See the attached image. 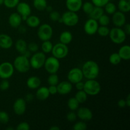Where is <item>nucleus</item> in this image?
<instances>
[{"label": "nucleus", "mask_w": 130, "mask_h": 130, "mask_svg": "<svg viewBox=\"0 0 130 130\" xmlns=\"http://www.w3.org/2000/svg\"><path fill=\"white\" fill-rule=\"evenodd\" d=\"M83 76L88 79H95L100 72V68L96 62L88 60L85 62L81 69Z\"/></svg>", "instance_id": "f257e3e1"}, {"label": "nucleus", "mask_w": 130, "mask_h": 130, "mask_svg": "<svg viewBox=\"0 0 130 130\" xmlns=\"http://www.w3.org/2000/svg\"><path fill=\"white\" fill-rule=\"evenodd\" d=\"M13 66L15 69L21 73H24L29 71L30 67L29 59L22 55L16 57Z\"/></svg>", "instance_id": "f03ea898"}, {"label": "nucleus", "mask_w": 130, "mask_h": 130, "mask_svg": "<svg viewBox=\"0 0 130 130\" xmlns=\"http://www.w3.org/2000/svg\"><path fill=\"white\" fill-rule=\"evenodd\" d=\"M83 90L88 95L95 96L100 92L101 86L95 79H88L84 84Z\"/></svg>", "instance_id": "7ed1b4c3"}, {"label": "nucleus", "mask_w": 130, "mask_h": 130, "mask_svg": "<svg viewBox=\"0 0 130 130\" xmlns=\"http://www.w3.org/2000/svg\"><path fill=\"white\" fill-rule=\"evenodd\" d=\"M109 35L112 41L115 44H121L124 43L126 38V34L124 30L118 27L110 30Z\"/></svg>", "instance_id": "20e7f679"}, {"label": "nucleus", "mask_w": 130, "mask_h": 130, "mask_svg": "<svg viewBox=\"0 0 130 130\" xmlns=\"http://www.w3.org/2000/svg\"><path fill=\"white\" fill-rule=\"evenodd\" d=\"M46 56L43 52H36L30 58V67L34 69H39L44 66L46 60Z\"/></svg>", "instance_id": "39448f33"}, {"label": "nucleus", "mask_w": 130, "mask_h": 130, "mask_svg": "<svg viewBox=\"0 0 130 130\" xmlns=\"http://www.w3.org/2000/svg\"><path fill=\"white\" fill-rule=\"evenodd\" d=\"M63 24L67 26L72 27L77 25L79 22V17L76 12L71 11H67L63 13L61 17Z\"/></svg>", "instance_id": "423d86ee"}, {"label": "nucleus", "mask_w": 130, "mask_h": 130, "mask_svg": "<svg viewBox=\"0 0 130 130\" xmlns=\"http://www.w3.org/2000/svg\"><path fill=\"white\" fill-rule=\"evenodd\" d=\"M51 52L53 57L58 59H62L68 55L69 48L67 44H63L62 43H57L53 46Z\"/></svg>", "instance_id": "0eeeda50"}, {"label": "nucleus", "mask_w": 130, "mask_h": 130, "mask_svg": "<svg viewBox=\"0 0 130 130\" xmlns=\"http://www.w3.org/2000/svg\"><path fill=\"white\" fill-rule=\"evenodd\" d=\"M44 66L48 73H57L60 68L59 60L53 56L48 57V58H46Z\"/></svg>", "instance_id": "6e6552de"}, {"label": "nucleus", "mask_w": 130, "mask_h": 130, "mask_svg": "<svg viewBox=\"0 0 130 130\" xmlns=\"http://www.w3.org/2000/svg\"><path fill=\"white\" fill-rule=\"evenodd\" d=\"M53 29L47 24L40 25L38 30V36L41 41L50 40L53 36Z\"/></svg>", "instance_id": "1a4fd4ad"}, {"label": "nucleus", "mask_w": 130, "mask_h": 130, "mask_svg": "<svg viewBox=\"0 0 130 130\" xmlns=\"http://www.w3.org/2000/svg\"><path fill=\"white\" fill-rule=\"evenodd\" d=\"M14 67L10 62H5L0 64V78L7 79L13 76Z\"/></svg>", "instance_id": "9d476101"}, {"label": "nucleus", "mask_w": 130, "mask_h": 130, "mask_svg": "<svg viewBox=\"0 0 130 130\" xmlns=\"http://www.w3.org/2000/svg\"><path fill=\"white\" fill-rule=\"evenodd\" d=\"M83 74L80 69L75 67L70 70L67 74V79L70 83L76 84L79 81H82L83 79Z\"/></svg>", "instance_id": "9b49d317"}, {"label": "nucleus", "mask_w": 130, "mask_h": 130, "mask_svg": "<svg viewBox=\"0 0 130 130\" xmlns=\"http://www.w3.org/2000/svg\"><path fill=\"white\" fill-rule=\"evenodd\" d=\"M16 7L17 13L22 17V20L25 21L27 17H29L31 13L30 6H29V4L25 2H19Z\"/></svg>", "instance_id": "f8f14e48"}, {"label": "nucleus", "mask_w": 130, "mask_h": 130, "mask_svg": "<svg viewBox=\"0 0 130 130\" xmlns=\"http://www.w3.org/2000/svg\"><path fill=\"white\" fill-rule=\"evenodd\" d=\"M99 27V23L97 20L90 19L85 22L84 25V30L88 35H93L97 32Z\"/></svg>", "instance_id": "ddd939ff"}, {"label": "nucleus", "mask_w": 130, "mask_h": 130, "mask_svg": "<svg viewBox=\"0 0 130 130\" xmlns=\"http://www.w3.org/2000/svg\"><path fill=\"white\" fill-rule=\"evenodd\" d=\"M13 108L14 112L17 115H22L26 110V102L22 98L17 99L14 102Z\"/></svg>", "instance_id": "4468645a"}, {"label": "nucleus", "mask_w": 130, "mask_h": 130, "mask_svg": "<svg viewBox=\"0 0 130 130\" xmlns=\"http://www.w3.org/2000/svg\"><path fill=\"white\" fill-rule=\"evenodd\" d=\"M77 117L84 121H88L93 118V113L87 107H80L77 109Z\"/></svg>", "instance_id": "2eb2a0df"}, {"label": "nucleus", "mask_w": 130, "mask_h": 130, "mask_svg": "<svg viewBox=\"0 0 130 130\" xmlns=\"http://www.w3.org/2000/svg\"><path fill=\"white\" fill-rule=\"evenodd\" d=\"M57 93L60 95H65L69 94L72 90V85L69 81H62L57 85Z\"/></svg>", "instance_id": "dca6fc26"}, {"label": "nucleus", "mask_w": 130, "mask_h": 130, "mask_svg": "<svg viewBox=\"0 0 130 130\" xmlns=\"http://www.w3.org/2000/svg\"><path fill=\"white\" fill-rule=\"evenodd\" d=\"M112 22L118 27L123 26L126 23V16L121 11H116L112 14Z\"/></svg>", "instance_id": "f3484780"}, {"label": "nucleus", "mask_w": 130, "mask_h": 130, "mask_svg": "<svg viewBox=\"0 0 130 130\" xmlns=\"http://www.w3.org/2000/svg\"><path fill=\"white\" fill-rule=\"evenodd\" d=\"M83 0H66V7L69 11L77 12L81 9Z\"/></svg>", "instance_id": "a211bd4d"}, {"label": "nucleus", "mask_w": 130, "mask_h": 130, "mask_svg": "<svg viewBox=\"0 0 130 130\" xmlns=\"http://www.w3.org/2000/svg\"><path fill=\"white\" fill-rule=\"evenodd\" d=\"M13 45V40L10 36L5 34H0V47L3 49H9Z\"/></svg>", "instance_id": "6ab92c4d"}, {"label": "nucleus", "mask_w": 130, "mask_h": 130, "mask_svg": "<svg viewBox=\"0 0 130 130\" xmlns=\"http://www.w3.org/2000/svg\"><path fill=\"white\" fill-rule=\"evenodd\" d=\"M22 19L20 14L18 13H13L8 18V22L12 27H19L21 24Z\"/></svg>", "instance_id": "aec40b11"}, {"label": "nucleus", "mask_w": 130, "mask_h": 130, "mask_svg": "<svg viewBox=\"0 0 130 130\" xmlns=\"http://www.w3.org/2000/svg\"><path fill=\"white\" fill-rule=\"evenodd\" d=\"M36 96L38 100L41 101L46 100L50 96V93L48 91V88L46 86L38 88L36 93Z\"/></svg>", "instance_id": "412c9836"}, {"label": "nucleus", "mask_w": 130, "mask_h": 130, "mask_svg": "<svg viewBox=\"0 0 130 130\" xmlns=\"http://www.w3.org/2000/svg\"><path fill=\"white\" fill-rule=\"evenodd\" d=\"M26 83L29 88L35 90V89H38L40 86L41 81L39 77L37 76H31L27 79Z\"/></svg>", "instance_id": "4be33fe9"}, {"label": "nucleus", "mask_w": 130, "mask_h": 130, "mask_svg": "<svg viewBox=\"0 0 130 130\" xmlns=\"http://www.w3.org/2000/svg\"><path fill=\"white\" fill-rule=\"evenodd\" d=\"M118 54L121 60H129L130 59V46L129 45H124L119 50Z\"/></svg>", "instance_id": "5701e85b"}, {"label": "nucleus", "mask_w": 130, "mask_h": 130, "mask_svg": "<svg viewBox=\"0 0 130 130\" xmlns=\"http://www.w3.org/2000/svg\"><path fill=\"white\" fill-rule=\"evenodd\" d=\"M26 24L30 27H37L40 25V19L36 15H29L25 20Z\"/></svg>", "instance_id": "b1692460"}, {"label": "nucleus", "mask_w": 130, "mask_h": 130, "mask_svg": "<svg viewBox=\"0 0 130 130\" xmlns=\"http://www.w3.org/2000/svg\"><path fill=\"white\" fill-rule=\"evenodd\" d=\"M104 13V10L102 8V7L100 6H94L92 11L89 14L90 19H94V20H98L99 18Z\"/></svg>", "instance_id": "393cba45"}, {"label": "nucleus", "mask_w": 130, "mask_h": 130, "mask_svg": "<svg viewBox=\"0 0 130 130\" xmlns=\"http://www.w3.org/2000/svg\"><path fill=\"white\" fill-rule=\"evenodd\" d=\"M15 48L18 52L22 55L27 50V44L24 39H20L17 41L15 43Z\"/></svg>", "instance_id": "a878e982"}, {"label": "nucleus", "mask_w": 130, "mask_h": 130, "mask_svg": "<svg viewBox=\"0 0 130 130\" xmlns=\"http://www.w3.org/2000/svg\"><path fill=\"white\" fill-rule=\"evenodd\" d=\"M72 34L69 31H63L62 32L60 36V43L65 44H68L72 41Z\"/></svg>", "instance_id": "bb28decb"}, {"label": "nucleus", "mask_w": 130, "mask_h": 130, "mask_svg": "<svg viewBox=\"0 0 130 130\" xmlns=\"http://www.w3.org/2000/svg\"><path fill=\"white\" fill-rule=\"evenodd\" d=\"M118 8L123 13H127L130 11V0H119Z\"/></svg>", "instance_id": "cd10ccee"}, {"label": "nucleus", "mask_w": 130, "mask_h": 130, "mask_svg": "<svg viewBox=\"0 0 130 130\" xmlns=\"http://www.w3.org/2000/svg\"><path fill=\"white\" fill-rule=\"evenodd\" d=\"M33 5L36 10L39 11H43L46 10L47 6L46 0H34Z\"/></svg>", "instance_id": "c85d7f7f"}, {"label": "nucleus", "mask_w": 130, "mask_h": 130, "mask_svg": "<svg viewBox=\"0 0 130 130\" xmlns=\"http://www.w3.org/2000/svg\"><path fill=\"white\" fill-rule=\"evenodd\" d=\"M79 103L75 97L70 98L67 102V106L71 111H75L79 108Z\"/></svg>", "instance_id": "c756f323"}, {"label": "nucleus", "mask_w": 130, "mask_h": 130, "mask_svg": "<svg viewBox=\"0 0 130 130\" xmlns=\"http://www.w3.org/2000/svg\"><path fill=\"white\" fill-rule=\"evenodd\" d=\"M88 95L84 90H79L75 95V98L79 104L85 102L87 100Z\"/></svg>", "instance_id": "7c9ffc66"}, {"label": "nucleus", "mask_w": 130, "mask_h": 130, "mask_svg": "<svg viewBox=\"0 0 130 130\" xmlns=\"http://www.w3.org/2000/svg\"><path fill=\"white\" fill-rule=\"evenodd\" d=\"M53 44L50 40L44 41L41 44V49L43 53H48L52 52V50L53 48Z\"/></svg>", "instance_id": "2f4dec72"}, {"label": "nucleus", "mask_w": 130, "mask_h": 130, "mask_svg": "<svg viewBox=\"0 0 130 130\" xmlns=\"http://www.w3.org/2000/svg\"><path fill=\"white\" fill-rule=\"evenodd\" d=\"M109 62L114 66H117L121 62V58L118 53H113L109 57Z\"/></svg>", "instance_id": "473e14b6"}, {"label": "nucleus", "mask_w": 130, "mask_h": 130, "mask_svg": "<svg viewBox=\"0 0 130 130\" xmlns=\"http://www.w3.org/2000/svg\"><path fill=\"white\" fill-rule=\"evenodd\" d=\"M94 6H94V5L92 3L90 2V1H86L85 3H83L81 8L83 9L84 12L86 13L88 15H89L92 11Z\"/></svg>", "instance_id": "72a5a7b5"}, {"label": "nucleus", "mask_w": 130, "mask_h": 130, "mask_svg": "<svg viewBox=\"0 0 130 130\" xmlns=\"http://www.w3.org/2000/svg\"><path fill=\"white\" fill-rule=\"evenodd\" d=\"M104 7H105V11L109 15H112L114 12L116 11V6L115 5V4L110 2V1H109L104 6Z\"/></svg>", "instance_id": "f704fd0d"}, {"label": "nucleus", "mask_w": 130, "mask_h": 130, "mask_svg": "<svg viewBox=\"0 0 130 130\" xmlns=\"http://www.w3.org/2000/svg\"><path fill=\"white\" fill-rule=\"evenodd\" d=\"M59 82V77L56 73L50 74L48 77V83L50 85H56L57 86Z\"/></svg>", "instance_id": "c9c22d12"}, {"label": "nucleus", "mask_w": 130, "mask_h": 130, "mask_svg": "<svg viewBox=\"0 0 130 130\" xmlns=\"http://www.w3.org/2000/svg\"><path fill=\"white\" fill-rule=\"evenodd\" d=\"M99 21V24H100V25H103V26H107L110 23V18L108 15H105V14H103L101 17L98 20Z\"/></svg>", "instance_id": "e433bc0d"}, {"label": "nucleus", "mask_w": 130, "mask_h": 130, "mask_svg": "<svg viewBox=\"0 0 130 130\" xmlns=\"http://www.w3.org/2000/svg\"><path fill=\"white\" fill-rule=\"evenodd\" d=\"M109 32H110V29L107 27L101 25L100 27L99 26L96 32H98V34L100 36H101L105 37L109 35Z\"/></svg>", "instance_id": "4c0bfd02"}, {"label": "nucleus", "mask_w": 130, "mask_h": 130, "mask_svg": "<svg viewBox=\"0 0 130 130\" xmlns=\"http://www.w3.org/2000/svg\"><path fill=\"white\" fill-rule=\"evenodd\" d=\"M19 2L20 0H4L3 4L8 8H13L16 7Z\"/></svg>", "instance_id": "58836bf2"}, {"label": "nucleus", "mask_w": 130, "mask_h": 130, "mask_svg": "<svg viewBox=\"0 0 130 130\" xmlns=\"http://www.w3.org/2000/svg\"><path fill=\"white\" fill-rule=\"evenodd\" d=\"M9 121V116L5 111H0V123L6 124Z\"/></svg>", "instance_id": "ea45409f"}, {"label": "nucleus", "mask_w": 130, "mask_h": 130, "mask_svg": "<svg viewBox=\"0 0 130 130\" xmlns=\"http://www.w3.org/2000/svg\"><path fill=\"white\" fill-rule=\"evenodd\" d=\"M74 130H86L87 129V125L83 121H79L76 123L73 126Z\"/></svg>", "instance_id": "a19ab883"}, {"label": "nucleus", "mask_w": 130, "mask_h": 130, "mask_svg": "<svg viewBox=\"0 0 130 130\" xmlns=\"http://www.w3.org/2000/svg\"><path fill=\"white\" fill-rule=\"evenodd\" d=\"M60 13L58 12L57 11H52L50 13V18L52 21H58L60 19Z\"/></svg>", "instance_id": "79ce46f5"}, {"label": "nucleus", "mask_w": 130, "mask_h": 130, "mask_svg": "<svg viewBox=\"0 0 130 130\" xmlns=\"http://www.w3.org/2000/svg\"><path fill=\"white\" fill-rule=\"evenodd\" d=\"M109 1V0H91V3L94 5V6L104 7L107 3Z\"/></svg>", "instance_id": "37998d69"}, {"label": "nucleus", "mask_w": 130, "mask_h": 130, "mask_svg": "<svg viewBox=\"0 0 130 130\" xmlns=\"http://www.w3.org/2000/svg\"><path fill=\"white\" fill-rule=\"evenodd\" d=\"M17 130H29L30 129V126L29 123L26 122H22L20 123V124H18V126L16 128Z\"/></svg>", "instance_id": "c03bdc74"}, {"label": "nucleus", "mask_w": 130, "mask_h": 130, "mask_svg": "<svg viewBox=\"0 0 130 130\" xmlns=\"http://www.w3.org/2000/svg\"><path fill=\"white\" fill-rule=\"evenodd\" d=\"M10 87V83L8 80L3 79L0 83V90L2 91H6Z\"/></svg>", "instance_id": "a18cd8bd"}, {"label": "nucleus", "mask_w": 130, "mask_h": 130, "mask_svg": "<svg viewBox=\"0 0 130 130\" xmlns=\"http://www.w3.org/2000/svg\"><path fill=\"white\" fill-rule=\"evenodd\" d=\"M38 48H39V46L38 44L34 42L30 43L27 45V50L30 52H36L38 50Z\"/></svg>", "instance_id": "49530a36"}, {"label": "nucleus", "mask_w": 130, "mask_h": 130, "mask_svg": "<svg viewBox=\"0 0 130 130\" xmlns=\"http://www.w3.org/2000/svg\"><path fill=\"white\" fill-rule=\"evenodd\" d=\"M76 118H77V115L76 114H75V112H74L73 111L70 112L68 114H67V119L70 122H73L74 121L76 120Z\"/></svg>", "instance_id": "de8ad7c7"}, {"label": "nucleus", "mask_w": 130, "mask_h": 130, "mask_svg": "<svg viewBox=\"0 0 130 130\" xmlns=\"http://www.w3.org/2000/svg\"><path fill=\"white\" fill-rule=\"evenodd\" d=\"M48 88L50 95H55L57 93V88L56 85H50Z\"/></svg>", "instance_id": "09e8293b"}, {"label": "nucleus", "mask_w": 130, "mask_h": 130, "mask_svg": "<svg viewBox=\"0 0 130 130\" xmlns=\"http://www.w3.org/2000/svg\"><path fill=\"white\" fill-rule=\"evenodd\" d=\"M84 84L85 83L83 82L82 81H79V82L76 83L75 85H76V88L77 90H83L84 88Z\"/></svg>", "instance_id": "8fccbe9b"}, {"label": "nucleus", "mask_w": 130, "mask_h": 130, "mask_svg": "<svg viewBox=\"0 0 130 130\" xmlns=\"http://www.w3.org/2000/svg\"><path fill=\"white\" fill-rule=\"evenodd\" d=\"M118 107H121V108L124 107L126 106V101L124 100H123V99H121V100H119V101H118Z\"/></svg>", "instance_id": "3c124183"}, {"label": "nucleus", "mask_w": 130, "mask_h": 130, "mask_svg": "<svg viewBox=\"0 0 130 130\" xmlns=\"http://www.w3.org/2000/svg\"><path fill=\"white\" fill-rule=\"evenodd\" d=\"M33 99V95L31 93H28L27 94L26 96H25V100L28 102L32 101Z\"/></svg>", "instance_id": "603ef678"}, {"label": "nucleus", "mask_w": 130, "mask_h": 130, "mask_svg": "<svg viewBox=\"0 0 130 130\" xmlns=\"http://www.w3.org/2000/svg\"><path fill=\"white\" fill-rule=\"evenodd\" d=\"M124 32L126 34L129 35L130 34V25L129 24H127L125 25V29H124Z\"/></svg>", "instance_id": "864d4df0"}, {"label": "nucleus", "mask_w": 130, "mask_h": 130, "mask_svg": "<svg viewBox=\"0 0 130 130\" xmlns=\"http://www.w3.org/2000/svg\"><path fill=\"white\" fill-rule=\"evenodd\" d=\"M22 55H24V57H25L26 58H29V57H30V55H31V52H30V51L28 50H27L25 51L24 53H23Z\"/></svg>", "instance_id": "5fc2aeb1"}, {"label": "nucleus", "mask_w": 130, "mask_h": 130, "mask_svg": "<svg viewBox=\"0 0 130 130\" xmlns=\"http://www.w3.org/2000/svg\"><path fill=\"white\" fill-rule=\"evenodd\" d=\"M126 104L127 107H130V95H128L127 96L126 99L125 100Z\"/></svg>", "instance_id": "6e6d98bb"}, {"label": "nucleus", "mask_w": 130, "mask_h": 130, "mask_svg": "<svg viewBox=\"0 0 130 130\" xmlns=\"http://www.w3.org/2000/svg\"><path fill=\"white\" fill-rule=\"evenodd\" d=\"M50 130H60V128L59 127L55 126L51 127V128H50Z\"/></svg>", "instance_id": "4d7b16f0"}, {"label": "nucleus", "mask_w": 130, "mask_h": 130, "mask_svg": "<svg viewBox=\"0 0 130 130\" xmlns=\"http://www.w3.org/2000/svg\"><path fill=\"white\" fill-rule=\"evenodd\" d=\"M3 3H4V0H0V6L3 5Z\"/></svg>", "instance_id": "13d9d810"}, {"label": "nucleus", "mask_w": 130, "mask_h": 130, "mask_svg": "<svg viewBox=\"0 0 130 130\" xmlns=\"http://www.w3.org/2000/svg\"><path fill=\"white\" fill-rule=\"evenodd\" d=\"M6 129H11V130H13V128H8Z\"/></svg>", "instance_id": "bf43d9fd"}]
</instances>
